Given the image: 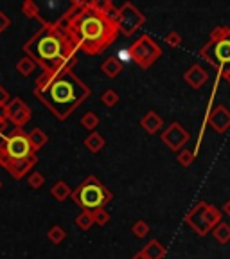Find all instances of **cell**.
Segmentation results:
<instances>
[{
	"instance_id": "17",
	"label": "cell",
	"mask_w": 230,
	"mask_h": 259,
	"mask_svg": "<svg viewBox=\"0 0 230 259\" xmlns=\"http://www.w3.org/2000/svg\"><path fill=\"white\" fill-rule=\"evenodd\" d=\"M142 254L146 256V259H164L167 250L158 240H151V242H148V245H144Z\"/></svg>"
},
{
	"instance_id": "26",
	"label": "cell",
	"mask_w": 230,
	"mask_h": 259,
	"mask_svg": "<svg viewBox=\"0 0 230 259\" xmlns=\"http://www.w3.org/2000/svg\"><path fill=\"white\" fill-rule=\"evenodd\" d=\"M119 101H121V98H119V94L113 88H106L103 94H101V103H103L104 106L112 108V106H115Z\"/></svg>"
},
{
	"instance_id": "33",
	"label": "cell",
	"mask_w": 230,
	"mask_h": 259,
	"mask_svg": "<svg viewBox=\"0 0 230 259\" xmlns=\"http://www.w3.org/2000/svg\"><path fill=\"white\" fill-rule=\"evenodd\" d=\"M166 44L169 45V47H180V44H182V34L180 32H176V31H169L166 34Z\"/></svg>"
},
{
	"instance_id": "10",
	"label": "cell",
	"mask_w": 230,
	"mask_h": 259,
	"mask_svg": "<svg viewBox=\"0 0 230 259\" xmlns=\"http://www.w3.org/2000/svg\"><path fill=\"white\" fill-rule=\"evenodd\" d=\"M160 138H162V142L166 144L171 152L178 153V152L184 150L185 144L189 142L191 135H189V132L180 124V122H171V124L167 126V128L162 132Z\"/></svg>"
},
{
	"instance_id": "11",
	"label": "cell",
	"mask_w": 230,
	"mask_h": 259,
	"mask_svg": "<svg viewBox=\"0 0 230 259\" xmlns=\"http://www.w3.org/2000/svg\"><path fill=\"white\" fill-rule=\"evenodd\" d=\"M207 206H209L207 202H203V200L198 202V204L187 212V216H185V224L189 225L198 236H207V234L211 232V227H209L207 218H205Z\"/></svg>"
},
{
	"instance_id": "23",
	"label": "cell",
	"mask_w": 230,
	"mask_h": 259,
	"mask_svg": "<svg viewBox=\"0 0 230 259\" xmlns=\"http://www.w3.org/2000/svg\"><path fill=\"white\" fill-rule=\"evenodd\" d=\"M34 70H36V63L32 62L31 58H27V56H23V58L16 63V72L23 78H29Z\"/></svg>"
},
{
	"instance_id": "7",
	"label": "cell",
	"mask_w": 230,
	"mask_h": 259,
	"mask_svg": "<svg viewBox=\"0 0 230 259\" xmlns=\"http://www.w3.org/2000/svg\"><path fill=\"white\" fill-rule=\"evenodd\" d=\"M130 56L131 62L139 65L140 68H149L162 56V49L155 42V38H151L149 34H142L130 45Z\"/></svg>"
},
{
	"instance_id": "37",
	"label": "cell",
	"mask_w": 230,
	"mask_h": 259,
	"mask_svg": "<svg viewBox=\"0 0 230 259\" xmlns=\"http://www.w3.org/2000/svg\"><path fill=\"white\" fill-rule=\"evenodd\" d=\"M5 130H7V119L4 116V108L0 110V138L5 137Z\"/></svg>"
},
{
	"instance_id": "5",
	"label": "cell",
	"mask_w": 230,
	"mask_h": 259,
	"mask_svg": "<svg viewBox=\"0 0 230 259\" xmlns=\"http://www.w3.org/2000/svg\"><path fill=\"white\" fill-rule=\"evenodd\" d=\"M70 196H72V200L76 202L83 210L95 212V210H101L108 206L110 202H112L113 194L95 174H88V176L74 189Z\"/></svg>"
},
{
	"instance_id": "14",
	"label": "cell",
	"mask_w": 230,
	"mask_h": 259,
	"mask_svg": "<svg viewBox=\"0 0 230 259\" xmlns=\"http://www.w3.org/2000/svg\"><path fill=\"white\" fill-rule=\"evenodd\" d=\"M184 80L191 88L198 90L202 88V86L205 85V81L209 80V72L205 70L202 65H193V67L184 74Z\"/></svg>"
},
{
	"instance_id": "6",
	"label": "cell",
	"mask_w": 230,
	"mask_h": 259,
	"mask_svg": "<svg viewBox=\"0 0 230 259\" xmlns=\"http://www.w3.org/2000/svg\"><path fill=\"white\" fill-rule=\"evenodd\" d=\"M31 155H34V150L29 142V135L22 128H14L11 134L0 138V166L22 160Z\"/></svg>"
},
{
	"instance_id": "27",
	"label": "cell",
	"mask_w": 230,
	"mask_h": 259,
	"mask_svg": "<svg viewBox=\"0 0 230 259\" xmlns=\"http://www.w3.org/2000/svg\"><path fill=\"white\" fill-rule=\"evenodd\" d=\"M76 225L81 230H90V227L94 225V214L88 212V210H83L81 214L76 216Z\"/></svg>"
},
{
	"instance_id": "25",
	"label": "cell",
	"mask_w": 230,
	"mask_h": 259,
	"mask_svg": "<svg viewBox=\"0 0 230 259\" xmlns=\"http://www.w3.org/2000/svg\"><path fill=\"white\" fill-rule=\"evenodd\" d=\"M99 8H101V11H103L110 20H112V22H117L119 8H115V4H113L112 0H103V2H99Z\"/></svg>"
},
{
	"instance_id": "42",
	"label": "cell",
	"mask_w": 230,
	"mask_h": 259,
	"mask_svg": "<svg viewBox=\"0 0 230 259\" xmlns=\"http://www.w3.org/2000/svg\"><path fill=\"white\" fill-rule=\"evenodd\" d=\"M0 189H2V180H0Z\"/></svg>"
},
{
	"instance_id": "35",
	"label": "cell",
	"mask_w": 230,
	"mask_h": 259,
	"mask_svg": "<svg viewBox=\"0 0 230 259\" xmlns=\"http://www.w3.org/2000/svg\"><path fill=\"white\" fill-rule=\"evenodd\" d=\"M9 99H11L9 98V92H7V90H5V86L0 83V110H2L5 104L9 103Z\"/></svg>"
},
{
	"instance_id": "34",
	"label": "cell",
	"mask_w": 230,
	"mask_h": 259,
	"mask_svg": "<svg viewBox=\"0 0 230 259\" xmlns=\"http://www.w3.org/2000/svg\"><path fill=\"white\" fill-rule=\"evenodd\" d=\"M92 214H94V224H97V225H106L110 222V212L106 209L95 210Z\"/></svg>"
},
{
	"instance_id": "24",
	"label": "cell",
	"mask_w": 230,
	"mask_h": 259,
	"mask_svg": "<svg viewBox=\"0 0 230 259\" xmlns=\"http://www.w3.org/2000/svg\"><path fill=\"white\" fill-rule=\"evenodd\" d=\"M205 218H207V224H209V227H211V230H212V228L216 227L218 224H221V210L218 209V207H214V206L209 204L207 210H205Z\"/></svg>"
},
{
	"instance_id": "13",
	"label": "cell",
	"mask_w": 230,
	"mask_h": 259,
	"mask_svg": "<svg viewBox=\"0 0 230 259\" xmlns=\"http://www.w3.org/2000/svg\"><path fill=\"white\" fill-rule=\"evenodd\" d=\"M36 164H38V156H36V153H34V155L27 156V158H22V160L7 162V164H4L2 168H4L14 180H22L25 174L31 173V170Z\"/></svg>"
},
{
	"instance_id": "2",
	"label": "cell",
	"mask_w": 230,
	"mask_h": 259,
	"mask_svg": "<svg viewBox=\"0 0 230 259\" xmlns=\"http://www.w3.org/2000/svg\"><path fill=\"white\" fill-rule=\"evenodd\" d=\"M76 63H70L58 72H41L36 78L34 98L59 122L67 121L92 96L90 86L85 85L74 72Z\"/></svg>"
},
{
	"instance_id": "30",
	"label": "cell",
	"mask_w": 230,
	"mask_h": 259,
	"mask_svg": "<svg viewBox=\"0 0 230 259\" xmlns=\"http://www.w3.org/2000/svg\"><path fill=\"white\" fill-rule=\"evenodd\" d=\"M149 225L146 224L144 220H137L135 224H133V227H131V232H133V236L135 238H146L149 234Z\"/></svg>"
},
{
	"instance_id": "8",
	"label": "cell",
	"mask_w": 230,
	"mask_h": 259,
	"mask_svg": "<svg viewBox=\"0 0 230 259\" xmlns=\"http://www.w3.org/2000/svg\"><path fill=\"white\" fill-rule=\"evenodd\" d=\"M144 24H146V16L131 2H124L119 8L117 26H119V32L122 36H133Z\"/></svg>"
},
{
	"instance_id": "4",
	"label": "cell",
	"mask_w": 230,
	"mask_h": 259,
	"mask_svg": "<svg viewBox=\"0 0 230 259\" xmlns=\"http://www.w3.org/2000/svg\"><path fill=\"white\" fill-rule=\"evenodd\" d=\"M200 58L218 70V76L230 67V27L218 26L212 29L207 44L200 49Z\"/></svg>"
},
{
	"instance_id": "40",
	"label": "cell",
	"mask_w": 230,
	"mask_h": 259,
	"mask_svg": "<svg viewBox=\"0 0 230 259\" xmlns=\"http://www.w3.org/2000/svg\"><path fill=\"white\" fill-rule=\"evenodd\" d=\"M223 212H225V214H227V216H229V218H230V198H229V200L225 202V206H223Z\"/></svg>"
},
{
	"instance_id": "21",
	"label": "cell",
	"mask_w": 230,
	"mask_h": 259,
	"mask_svg": "<svg viewBox=\"0 0 230 259\" xmlns=\"http://www.w3.org/2000/svg\"><path fill=\"white\" fill-rule=\"evenodd\" d=\"M22 13L25 14L27 18H34L38 22L43 26V16H41V11H40V6L34 2V0H25L22 4Z\"/></svg>"
},
{
	"instance_id": "15",
	"label": "cell",
	"mask_w": 230,
	"mask_h": 259,
	"mask_svg": "<svg viewBox=\"0 0 230 259\" xmlns=\"http://www.w3.org/2000/svg\"><path fill=\"white\" fill-rule=\"evenodd\" d=\"M162 126H164L162 117L158 116L155 110H149V112L140 119V128L144 130L146 134H149V135L157 134L158 130H162Z\"/></svg>"
},
{
	"instance_id": "9",
	"label": "cell",
	"mask_w": 230,
	"mask_h": 259,
	"mask_svg": "<svg viewBox=\"0 0 230 259\" xmlns=\"http://www.w3.org/2000/svg\"><path fill=\"white\" fill-rule=\"evenodd\" d=\"M4 116L7 121L13 122L14 128H23L31 121V108L25 104L22 98H13L4 106Z\"/></svg>"
},
{
	"instance_id": "28",
	"label": "cell",
	"mask_w": 230,
	"mask_h": 259,
	"mask_svg": "<svg viewBox=\"0 0 230 259\" xmlns=\"http://www.w3.org/2000/svg\"><path fill=\"white\" fill-rule=\"evenodd\" d=\"M47 238H49L50 243H54V245H59V243L63 242L65 238H67V232H65L63 227H59V225H52L49 230V234H47Z\"/></svg>"
},
{
	"instance_id": "18",
	"label": "cell",
	"mask_w": 230,
	"mask_h": 259,
	"mask_svg": "<svg viewBox=\"0 0 230 259\" xmlns=\"http://www.w3.org/2000/svg\"><path fill=\"white\" fill-rule=\"evenodd\" d=\"M27 135H29V142H31L34 153H36L38 150H41L45 144H49V135H47L41 128H32Z\"/></svg>"
},
{
	"instance_id": "1",
	"label": "cell",
	"mask_w": 230,
	"mask_h": 259,
	"mask_svg": "<svg viewBox=\"0 0 230 259\" xmlns=\"http://www.w3.org/2000/svg\"><path fill=\"white\" fill-rule=\"evenodd\" d=\"M58 26L65 27L76 42L77 50L88 56L104 52L119 36L117 22H112L101 11L97 0H72L65 14L58 20Z\"/></svg>"
},
{
	"instance_id": "22",
	"label": "cell",
	"mask_w": 230,
	"mask_h": 259,
	"mask_svg": "<svg viewBox=\"0 0 230 259\" xmlns=\"http://www.w3.org/2000/svg\"><path fill=\"white\" fill-rule=\"evenodd\" d=\"M211 232H212V236L216 238V242L221 243V245H227V243L230 242V225L225 224V222L218 224Z\"/></svg>"
},
{
	"instance_id": "38",
	"label": "cell",
	"mask_w": 230,
	"mask_h": 259,
	"mask_svg": "<svg viewBox=\"0 0 230 259\" xmlns=\"http://www.w3.org/2000/svg\"><path fill=\"white\" fill-rule=\"evenodd\" d=\"M113 56H115V58H117L119 62H121V60H122V62H130V60H131V56H130V47H128V49H121L117 54H113Z\"/></svg>"
},
{
	"instance_id": "20",
	"label": "cell",
	"mask_w": 230,
	"mask_h": 259,
	"mask_svg": "<svg viewBox=\"0 0 230 259\" xmlns=\"http://www.w3.org/2000/svg\"><path fill=\"white\" fill-rule=\"evenodd\" d=\"M50 194H52V198L58 202H65L67 198H70V194H72V189L68 188V184L65 182V180H58V182L50 188Z\"/></svg>"
},
{
	"instance_id": "39",
	"label": "cell",
	"mask_w": 230,
	"mask_h": 259,
	"mask_svg": "<svg viewBox=\"0 0 230 259\" xmlns=\"http://www.w3.org/2000/svg\"><path fill=\"white\" fill-rule=\"evenodd\" d=\"M220 78H223V80H225L227 83H230V67L227 68V70L221 72V76H220Z\"/></svg>"
},
{
	"instance_id": "29",
	"label": "cell",
	"mask_w": 230,
	"mask_h": 259,
	"mask_svg": "<svg viewBox=\"0 0 230 259\" xmlns=\"http://www.w3.org/2000/svg\"><path fill=\"white\" fill-rule=\"evenodd\" d=\"M79 122H81V126L85 130H92V132H94V130L97 128V124H99V117L95 116L94 112H86Z\"/></svg>"
},
{
	"instance_id": "3",
	"label": "cell",
	"mask_w": 230,
	"mask_h": 259,
	"mask_svg": "<svg viewBox=\"0 0 230 259\" xmlns=\"http://www.w3.org/2000/svg\"><path fill=\"white\" fill-rule=\"evenodd\" d=\"M22 50L41 68V72H58L77 62L76 42L67 29L58 24H43L22 45Z\"/></svg>"
},
{
	"instance_id": "16",
	"label": "cell",
	"mask_w": 230,
	"mask_h": 259,
	"mask_svg": "<svg viewBox=\"0 0 230 259\" xmlns=\"http://www.w3.org/2000/svg\"><path fill=\"white\" fill-rule=\"evenodd\" d=\"M101 72H103L106 78H110V80H115V78L121 76L122 62H119L115 56H110V58L104 60L103 65H101Z\"/></svg>"
},
{
	"instance_id": "32",
	"label": "cell",
	"mask_w": 230,
	"mask_h": 259,
	"mask_svg": "<svg viewBox=\"0 0 230 259\" xmlns=\"http://www.w3.org/2000/svg\"><path fill=\"white\" fill-rule=\"evenodd\" d=\"M27 184H29V188L40 189V188H43V184H45V176L41 173H38V171H32V173L29 174Z\"/></svg>"
},
{
	"instance_id": "12",
	"label": "cell",
	"mask_w": 230,
	"mask_h": 259,
	"mask_svg": "<svg viewBox=\"0 0 230 259\" xmlns=\"http://www.w3.org/2000/svg\"><path fill=\"white\" fill-rule=\"evenodd\" d=\"M207 122L214 132L218 134H225L230 128V110L223 104H218L211 110V114L207 116Z\"/></svg>"
},
{
	"instance_id": "19",
	"label": "cell",
	"mask_w": 230,
	"mask_h": 259,
	"mask_svg": "<svg viewBox=\"0 0 230 259\" xmlns=\"http://www.w3.org/2000/svg\"><path fill=\"white\" fill-rule=\"evenodd\" d=\"M83 144H85V148L90 153H99L101 150L106 146V140H104V137L101 134H97V132H92V134L85 138V142H83Z\"/></svg>"
},
{
	"instance_id": "41",
	"label": "cell",
	"mask_w": 230,
	"mask_h": 259,
	"mask_svg": "<svg viewBox=\"0 0 230 259\" xmlns=\"http://www.w3.org/2000/svg\"><path fill=\"white\" fill-rule=\"evenodd\" d=\"M131 259H146V256L142 254V250H139V252H137L135 256H133V258H131Z\"/></svg>"
},
{
	"instance_id": "36",
	"label": "cell",
	"mask_w": 230,
	"mask_h": 259,
	"mask_svg": "<svg viewBox=\"0 0 230 259\" xmlns=\"http://www.w3.org/2000/svg\"><path fill=\"white\" fill-rule=\"evenodd\" d=\"M9 26H11V18L4 11H0V32H4Z\"/></svg>"
},
{
	"instance_id": "31",
	"label": "cell",
	"mask_w": 230,
	"mask_h": 259,
	"mask_svg": "<svg viewBox=\"0 0 230 259\" xmlns=\"http://www.w3.org/2000/svg\"><path fill=\"white\" fill-rule=\"evenodd\" d=\"M176 158H178V164H180L182 168H189L194 162V158H196V153L191 152V150H182V152H178Z\"/></svg>"
}]
</instances>
